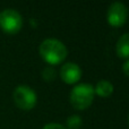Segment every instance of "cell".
<instances>
[{
	"label": "cell",
	"instance_id": "13",
	"mask_svg": "<svg viewBox=\"0 0 129 129\" xmlns=\"http://www.w3.org/2000/svg\"><path fill=\"white\" fill-rule=\"evenodd\" d=\"M128 125H129V116H128Z\"/></svg>",
	"mask_w": 129,
	"mask_h": 129
},
{
	"label": "cell",
	"instance_id": "7",
	"mask_svg": "<svg viewBox=\"0 0 129 129\" xmlns=\"http://www.w3.org/2000/svg\"><path fill=\"white\" fill-rule=\"evenodd\" d=\"M116 52L119 58L129 59V33H125L119 38L116 44Z\"/></svg>",
	"mask_w": 129,
	"mask_h": 129
},
{
	"label": "cell",
	"instance_id": "6",
	"mask_svg": "<svg viewBox=\"0 0 129 129\" xmlns=\"http://www.w3.org/2000/svg\"><path fill=\"white\" fill-rule=\"evenodd\" d=\"M60 77L64 84H76L82 77V69L75 62H66L60 69Z\"/></svg>",
	"mask_w": 129,
	"mask_h": 129
},
{
	"label": "cell",
	"instance_id": "2",
	"mask_svg": "<svg viewBox=\"0 0 129 129\" xmlns=\"http://www.w3.org/2000/svg\"><path fill=\"white\" fill-rule=\"evenodd\" d=\"M94 87L91 84H77L70 92V103L76 110H85L91 107L94 100Z\"/></svg>",
	"mask_w": 129,
	"mask_h": 129
},
{
	"label": "cell",
	"instance_id": "10",
	"mask_svg": "<svg viewBox=\"0 0 129 129\" xmlns=\"http://www.w3.org/2000/svg\"><path fill=\"white\" fill-rule=\"evenodd\" d=\"M57 77V71L54 68H52L51 66H48L43 69L42 71V78L45 80V82L50 83V82H53Z\"/></svg>",
	"mask_w": 129,
	"mask_h": 129
},
{
	"label": "cell",
	"instance_id": "1",
	"mask_svg": "<svg viewBox=\"0 0 129 129\" xmlns=\"http://www.w3.org/2000/svg\"><path fill=\"white\" fill-rule=\"evenodd\" d=\"M39 53L47 63L50 66H56L66 60L68 49L61 41L57 39H45L39 47Z\"/></svg>",
	"mask_w": 129,
	"mask_h": 129
},
{
	"label": "cell",
	"instance_id": "11",
	"mask_svg": "<svg viewBox=\"0 0 129 129\" xmlns=\"http://www.w3.org/2000/svg\"><path fill=\"white\" fill-rule=\"evenodd\" d=\"M42 129H67L64 126L60 125V123H57V122H49L47 125H44V127Z\"/></svg>",
	"mask_w": 129,
	"mask_h": 129
},
{
	"label": "cell",
	"instance_id": "12",
	"mask_svg": "<svg viewBox=\"0 0 129 129\" xmlns=\"http://www.w3.org/2000/svg\"><path fill=\"white\" fill-rule=\"evenodd\" d=\"M122 71H123V74H125L126 76H128L129 77V59L128 60H126L125 63L122 64Z\"/></svg>",
	"mask_w": 129,
	"mask_h": 129
},
{
	"label": "cell",
	"instance_id": "5",
	"mask_svg": "<svg viewBox=\"0 0 129 129\" xmlns=\"http://www.w3.org/2000/svg\"><path fill=\"white\" fill-rule=\"evenodd\" d=\"M129 10L125 4L122 2H112L109 6L107 11V19L109 25L112 27H120L126 24L128 19Z\"/></svg>",
	"mask_w": 129,
	"mask_h": 129
},
{
	"label": "cell",
	"instance_id": "9",
	"mask_svg": "<svg viewBox=\"0 0 129 129\" xmlns=\"http://www.w3.org/2000/svg\"><path fill=\"white\" fill-rule=\"evenodd\" d=\"M83 125V120L77 114H73V116L68 117L66 120V126L68 129H79Z\"/></svg>",
	"mask_w": 129,
	"mask_h": 129
},
{
	"label": "cell",
	"instance_id": "3",
	"mask_svg": "<svg viewBox=\"0 0 129 129\" xmlns=\"http://www.w3.org/2000/svg\"><path fill=\"white\" fill-rule=\"evenodd\" d=\"M13 99L16 107L24 111H29L36 105L38 96L33 88L26 85H19L13 93Z\"/></svg>",
	"mask_w": 129,
	"mask_h": 129
},
{
	"label": "cell",
	"instance_id": "8",
	"mask_svg": "<svg viewBox=\"0 0 129 129\" xmlns=\"http://www.w3.org/2000/svg\"><path fill=\"white\" fill-rule=\"evenodd\" d=\"M113 85L111 82L107 79H101L96 83L95 87H94V92L101 98H109L112 93H113Z\"/></svg>",
	"mask_w": 129,
	"mask_h": 129
},
{
	"label": "cell",
	"instance_id": "4",
	"mask_svg": "<svg viewBox=\"0 0 129 129\" xmlns=\"http://www.w3.org/2000/svg\"><path fill=\"white\" fill-rule=\"evenodd\" d=\"M23 27V17L15 9H5L0 13V28L7 34H17Z\"/></svg>",
	"mask_w": 129,
	"mask_h": 129
}]
</instances>
